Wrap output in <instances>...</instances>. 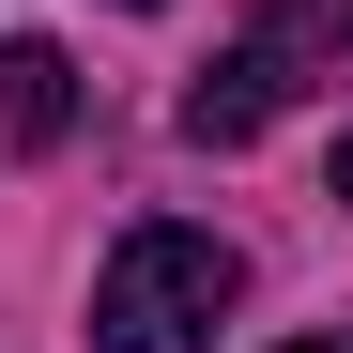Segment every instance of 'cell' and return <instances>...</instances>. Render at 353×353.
Masks as SVG:
<instances>
[{"label": "cell", "mask_w": 353, "mask_h": 353, "mask_svg": "<svg viewBox=\"0 0 353 353\" xmlns=\"http://www.w3.org/2000/svg\"><path fill=\"white\" fill-rule=\"evenodd\" d=\"M338 77H353V0H261V16L200 62L185 139H200V154H246L261 123H292V108H307V92H338Z\"/></svg>", "instance_id": "cell-1"}, {"label": "cell", "mask_w": 353, "mask_h": 353, "mask_svg": "<svg viewBox=\"0 0 353 353\" xmlns=\"http://www.w3.org/2000/svg\"><path fill=\"white\" fill-rule=\"evenodd\" d=\"M230 292H246V261H230L215 230L139 215L123 246H108V276H92V353H215Z\"/></svg>", "instance_id": "cell-2"}, {"label": "cell", "mask_w": 353, "mask_h": 353, "mask_svg": "<svg viewBox=\"0 0 353 353\" xmlns=\"http://www.w3.org/2000/svg\"><path fill=\"white\" fill-rule=\"evenodd\" d=\"M62 123H77V62L46 31H16L0 46V154H62Z\"/></svg>", "instance_id": "cell-3"}, {"label": "cell", "mask_w": 353, "mask_h": 353, "mask_svg": "<svg viewBox=\"0 0 353 353\" xmlns=\"http://www.w3.org/2000/svg\"><path fill=\"white\" fill-rule=\"evenodd\" d=\"M276 353H353V338H276Z\"/></svg>", "instance_id": "cell-4"}, {"label": "cell", "mask_w": 353, "mask_h": 353, "mask_svg": "<svg viewBox=\"0 0 353 353\" xmlns=\"http://www.w3.org/2000/svg\"><path fill=\"white\" fill-rule=\"evenodd\" d=\"M338 200H353V139H338Z\"/></svg>", "instance_id": "cell-5"}]
</instances>
